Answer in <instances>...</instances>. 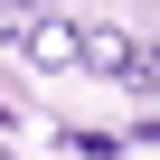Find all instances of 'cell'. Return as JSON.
Here are the masks:
<instances>
[{
  "mask_svg": "<svg viewBox=\"0 0 160 160\" xmlns=\"http://www.w3.org/2000/svg\"><path fill=\"white\" fill-rule=\"evenodd\" d=\"M28 66L75 75V66H85V28H75V19H28Z\"/></svg>",
  "mask_w": 160,
  "mask_h": 160,
  "instance_id": "6da1fadb",
  "label": "cell"
},
{
  "mask_svg": "<svg viewBox=\"0 0 160 160\" xmlns=\"http://www.w3.org/2000/svg\"><path fill=\"white\" fill-rule=\"evenodd\" d=\"M132 57H141V38H122V28H85V66H94V75H113V85H122Z\"/></svg>",
  "mask_w": 160,
  "mask_h": 160,
  "instance_id": "7a4b0ae2",
  "label": "cell"
},
{
  "mask_svg": "<svg viewBox=\"0 0 160 160\" xmlns=\"http://www.w3.org/2000/svg\"><path fill=\"white\" fill-rule=\"evenodd\" d=\"M66 151H75V160H113V151H122V132H66Z\"/></svg>",
  "mask_w": 160,
  "mask_h": 160,
  "instance_id": "3957f363",
  "label": "cell"
},
{
  "mask_svg": "<svg viewBox=\"0 0 160 160\" xmlns=\"http://www.w3.org/2000/svg\"><path fill=\"white\" fill-rule=\"evenodd\" d=\"M122 85H132V94H160V57H151V47H141V57L122 66Z\"/></svg>",
  "mask_w": 160,
  "mask_h": 160,
  "instance_id": "277c9868",
  "label": "cell"
},
{
  "mask_svg": "<svg viewBox=\"0 0 160 160\" xmlns=\"http://www.w3.org/2000/svg\"><path fill=\"white\" fill-rule=\"evenodd\" d=\"M19 19H47L38 0H0V28H19Z\"/></svg>",
  "mask_w": 160,
  "mask_h": 160,
  "instance_id": "5b68a950",
  "label": "cell"
}]
</instances>
